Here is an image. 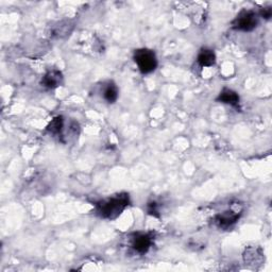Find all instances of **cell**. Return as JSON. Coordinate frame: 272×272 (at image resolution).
<instances>
[{
    "label": "cell",
    "instance_id": "cell-4",
    "mask_svg": "<svg viewBox=\"0 0 272 272\" xmlns=\"http://www.w3.org/2000/svg\"><path fill=\"white\" fill-rule=\"evenodd\" d=\"M152 242H153V237L151 234L138 233L135 235L134 238H133L132 248L134 249V251H136L137 253L144 254L149 250L150 247L152 246Z\"/></svg>",
    "mask_w": 272,
    "mask_h": 272
},
{
    "label": "cell",
    "instance_id": "cell-6",
    "mask_svg": "<svg viewBox=\"0 0 272 272\" xmlns=\"http://www.w3.org/2000/svg\"><path fill=\"white\" fill-rule=\"evenodd\" d=\"M62 82H63V77H62V73L59 71L48 72L45 74L42 80V84L45 86V88L50 90H54L56 88H59V86L62 84Z\"/></svg>",
    "mask_w": 272,
    "mask_h": 272
},
{
    "label": "cell",
    "instance_id": "cell-5",
    "mask_svg": "<svg viewBox=\"0 0 272 272\" xmlns=\"http://www.w3.org/2000/svg\"><path fill=\"white\" fill-rule=\"evenodd\" d=\"M240 213L236 211H227L216 216V223L219 228L228 229L238 221Z\"/></svg>",
    "mask_w": 272,
    "mask_h": 272
},
{
    "label": "cell",
    "instance_id": "cell-3",
    "mask_svg": "<svg viewBox=\"0 0 272 272\" xmlns=\"http://www.w3.org/2000/svg\"><path fill=\"white\" fill-rule=\"evenodd\" d=\"M257 25V16L252 11H241L233 21V28L239 31H252Z\"/></svg>",
    "mask_w": 272,
    "mask_h": 272
},
{
    "label": "cell",
    "instance_id": "cell-12",
    "mask_svg": "<svg viewBox=\"0 0 272 272\" xmlns=\"http://www.w3.org/2000/svg\"><path fill=\"white\" fill-rule=\"evenodd\" d=\"M148 213L150 215H152L154 217H158L159 215V208H158V204L155 202H151V203L148 204Z\"/></svg>",
    "mask_w": 272,
    "mask_h": 272
},
{
    "label": "cell",
    "instance_id": "cell-1",
    "mask_svg": "<svg viewBox=\"0 0 272 272\" xmlns=\"http://www.w3.org/2000/svg\"><path fill=\"white\" fill-rule=\"evenodd\" d=\"M129 203V195L120 194L109 199L100 201L96 205V211L102 218L115 219L121 215V213L126 210Z\"/></svg>",
    "mask_w": 272,
    "mask_h": 272
},
{
    "label": "cell",
    "instance_id": "cell-11",
    "mask_svg": "<svg viewBox=\"0 0 272 272\" xmlns=\"http://www.w3.org/2000/svg\"><path fill=\"white\" fill-rule=\"evenodd\" d=\"M63 126H64V120L62 116H57L51 120V123L47 127V131H49L52 134H59L62 131Z\"/></svg>",
    "mask_w": 272,
    "mask_h": 272
},
{
    "label": "cell",
    "instance_id": "cell-10",
    "mask_svg": "<svg viewBox=\"0 0 272 272\" xmlns=\"http://www.w3.org/2000/svg\"><path fill=\"white\" fill-rule=\"evenodd\" d=\"M103 98L109 103H114L118 99V88L113 82H109L103 90Z\"/></svg>",
    "mask_w": 272,
    "mask_h": 272
},
{
    "label": "cell",
    "instance_id": "cell-2",
    "mask_svg": "<svg viewBox=\"0 0 272 272\" xmlns=\"http://www.w3.org/2000/svg\"><path fill=\"white\" fill-rule=\"evenodd\" d=\"M134 61L138 66L142 73H150L155 71L158 66V60H156L155 54L150 49H137L134 52Z\"/></svg>",
    "mask_w": 272,
    "mask_h": 272
},
{
    "label": "cell",
    "instance_id": "cell-8",
    "mask_svg": "<svg viewBox=\"0 0 272 272\" xmlns=\"http://www.w3.org/2000/svg\"><path fill=\"white\" fill-rule=\"evenodd\" d=\"M197 62H198V64L201 67H211L213 65H215L216 63L215 52L207 48L202 49L199 52L198 57H197Z\"/></svg>",
    "mask_w": 272,
    "mask_h": 272
},
{
    "label": "cell",
    "instance_id": "cell-7",
    "mask_svg": "<svg viewBox=\"0 0 272 272\" xmlns=\"http://www.w3.org/2000/svg\"><path fill=\"white\" fill-rule=\"evenodd\" d=\"M217 101L222 102L225 104H230V106L238 108L239 106V96L236 91L230 90V89H223L219 96L217 97Z\"/></svg>",
    "mask_w": 272,
    "mask_h": 272
},
{
    "label": "cell",
    "instance_id": "cell-9",
    "mask_svg": "<svg viewBox=\"0 0 272 272\" xmlns=\"http://www.w3.org/2000/svg\"><path fill=\"white\" fill-rule=\"evenodd\" d=\"M245 262L249 265L262 264L264 259V254L257 248H248L244 254Z\"/></svg>",
    "mask_w": 272,
    "mask_h": 272
},
{
    "label": "cell",
    "instance_id": "cell-13",
    "mask_svg": "<svg viewBox=\"0 0 272 272\" xmlns=\"http://www.w3.org/2000/svg\"><path fill=\"white\" fill-rule=\"evenodd\" d=\"M260 15H262L263 18L269 19L272 15V10L270 8H264L262 11H260Z\"/></svg>",
    "mask_w": 272,
    "mask_h": 272
}]
</instances>
